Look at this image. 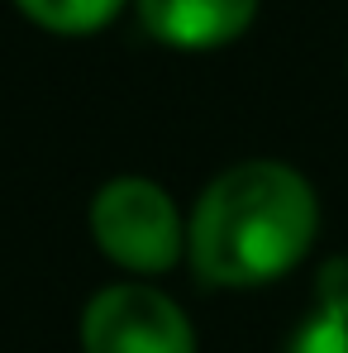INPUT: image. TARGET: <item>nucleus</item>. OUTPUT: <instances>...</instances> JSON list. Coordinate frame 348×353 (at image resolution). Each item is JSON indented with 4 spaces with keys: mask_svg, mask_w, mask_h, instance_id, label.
Segmentation results:
<instances>
[{
    "mask_svg": "<svg viewBox=\"0 0 348 353\" xmlns=\"http://www.w3.org/2000/svg\"><path fill=\"white\" fill-rule=\"evenodd\" d=\"M320 234V201L277 158H248L215 176L186 220V258L210 287H267L287 277Z\"/></svg>",
    "mask_w": 348,
    "mask_h": 353,
    "instance_id": "f257e3e1",
    "label": "nucleus"
},
{
    "mask_svg": "<svg viewBox=\"0 0 348 353\" xmlns=\"http://www.w3.org/2000/svg\"><path fill=\"white\" fill-rule=\"evenodd\" d=\"M96 248L134 277L172 272L186 253V220L176 201L148 176H110L91 196Z\"/></svg>",
    "mask_w": 348,
    "mask_h": 353,
    "instance_id": "f03ea898",
    "label": "nucleus"
},
{
    "mask_svg": "<svg viewBox=\"0 0 348 353\" xmlns=\"http://www.w3.org/2000/svg\"><path fill=\"white\" fill-rule=\"evenodd\" d=\"M81 353H196V330L153 282H110L81 310Z\"/></svg>",
    "mask_w": 348,
    "mask_h": 353,
    "instance_id": "7ed1b4c3",
    "label": "nucleus"
},
{
    "mask_svg": "<svg viewBox=\"0 0 348 353\" xmlns=\"http://www.w3.org/2000/svg\"><path fill=\"white\" fill-rule=\"evenodd\" d=\"M139 24L181 53H210L248 34L258 19V0H134Z\"/></svg>",
    "mask_w": 348,
    "mask_h": 353,
    "instance_id": "20e7f679",
    "label": "nucleus"
},
{
    "mask_svg": "<svg viewBox=\"0 0 348 353\" xmlns=\"http://www.w3.org/2000/svg\"><path fill=\"white\" fill-rule=\"evenodd\" d=\"M287 353H348V258L320 268L310 315L291 330Z\"/></svg>",
    "mask_w": 348,
    "mask_h": 353,
    "instance_id": "39448f33",
    "label": "nucleus"
},
{
    "mask_svg": "<svg viewBox=\"0 0 348 353\" xmlns=\"http://www.w3.org/2000/svg\"><path fill=\"white\" fill-rule=\"evenodd\" d=\"M14 10L24 19H34L39 29H48V34L81 39V34L105 29L124 10V0H14Z\"/></svg>",
    "mask_w": 348,
    "mask_h": 353,
    "instance_id": "423d86ee",
    "label": "nucleus"
}]
</instances>
